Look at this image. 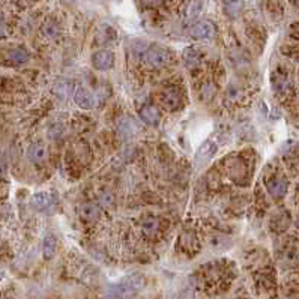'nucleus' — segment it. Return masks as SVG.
Instances as JSON below:
<instances>
[{"mask_svg":"<svg viewBox=\"0 0 299 299\" xmlns=\"http://www.w3.org/2000/svg\"><path fill=\"white\" fill-rule=\"evenodd\" d=\"M143 287V277L141 275H131L113 289V295L116 298H128L137 293Z\"/></svg>","mask_w":299,"mask_h":299,"instance_id":"obj_1","label":"nucleus"},{"mask_svg":"<svg viewBox=\"0 0 299 299\" xmlns=\"http://www.w3.org/2000/svg\"><path fill=\"white\" fill-rule=\"evenodd\" d=\"M143 61L147 67L163 68L168 62V53L158 45H152L143 53Z\"/></svg>","mask_w":299,"mask_h":299,"instance_id":"obj_2","label":"nucleus"},{"mask_svg":"<svg viewBox=\"0 0 299 299\" xmlns=\"http://www.w3.org/2000/svg\"><path fill=\"white\" fill-rule=\"evenodd\" d=\"M215 24L212 21H207V20H201V21H197L191 26L190 29V36L194 38V39H209L215 35Z\"/></svg>","mask_w":299,"mask_h":299,"instance_id":"obj_3","label":"nucleus"},{"mask_svg":"<svg viewBox=\"0 0 299 299\" xmlns=\"http://www.w3.org/2000/svg\"><path fill=\"white\" fill-rule=\"evenodd\" d=\"M92 65L98 71H108L114 67V54L110 50H98L92 54Z\"/></svg>","mask_w":299,"mask_h":299,"instance_id":"obj_4","label":"nucleus"},{"mask_svg":"<svg viewBox=\"0 0 299 299\" xmlns=\"http://www.w3.org/2000/svg\"><path fill=\"white\" fill-rule=\"evenodd\" d=\"M215 152H217V144L211 140L204 141L199 147L197 154H196V167L201 168V167L206 166L214 158Z\"/></svg>","mask_w":299,"mask_h":299,"instance_id":"obj_5","label":"nucleus"},{"mask_svg":"<svg viewBox=\"0 0 299 299\" xmlns=\"http://www.w3.org/2000/svg\"><path fill=\"white\" fill-rule=\"evenodd\" d=\"M138 114H140V119H141L144 124L151 125V127H157V125L160 124V121H161V113H160V110H158L155 105H151V104L143 105V107L140 108Z\"/></svg>","mask_w":299,"mask_h":299,"instance_id":"obj_6","label":"nucleus"},{"mask_svg":"<svg viewBox=\"0 0 299 299\" xmlns=\"http://www.w3.org/2000/svg\"><path fill=\"white\" fill-rule=\"evenodd\" d=\"M72 97H74V101H75L77 107H80L83 110H92L95 107L94 95L87 89H84V87H77Z\"/></svg>","mask_w":299,"mask_h":299,"instance_id":"obj_7","label":"nucleus"},{"mask_svg":"<svg viewBox=\"0 0 299 299\" xmlns=\"http://www.w3.org/2000/svg\"><path fill=\"white\" fill-rule=\"evenodd\" d=\"M266 190H267V193L272 199H283L287 193V182L284 179H278V177L271 179V181L266 182Z\"/></svg>","mask_w":299,"mask_h":299,"instance_id":"obj_8","label":"nucleus"},{"mask_svg":"<svg viewBox=\"0 0 299 299\" xmlns=\"http://www.w3.org/2000/svg\"><path fill=\"white\" fill-rule=\"evenodd\" d=\"M27 160L34 164H42L47 157H48V152H47V147L41 143H34L27 147Z\"/></svg>","mask_w":299,"mask_h":299,"instance_id":"obj_9","label":"nucleus"},{"mask_svg":"<svg viewBox=\"0 0 299 299\" xmlns=\"http://www.w3.org/2000/svg\"><path fill=\"white\" fill-rule=\"evenodd\" d=\"M53 92L56 97L62 98V100H68L71 95H74L75 92V87H74V83L69 81V80H59L56 81V84L53 86Z\"/></svg>","mask_w":299,"mask_h":299,"instance_id":"obj_10","label":"nucleus"},{"mask_svg":"<svg viewBox=\"0 0 299 299\" xmlns=\"http://www.w3.org/2000/svg\"><path fill=\"white\" fill-rule=\"evenodd\" d=\"M163 104L167 110H176L181 107L182 98H181V92L177 89H168L163 94Z\"/></svg>","mask_w":299,"mask_h":299,"instance_id":"obj_11","label":"nucleus"},{"mask_svg":"<svg viewBox=\"0 0 299 299\" xmlns=\"http://www.w3.org/2000/svg\"><path fill=\"white\" fill-rule=\"evenodd\" d=\"M6 59L9 62L15 64V65H23L31 59V56H29V51H26L24 48L17 47V48H11V50L6 51Z\"/></svg>","mask_w":299,"mask_h":299,"instance_id":"obj_12","label":"nucleus"},{"mask_svg":"<svg viewBox=\"0 0 299 299\" xmlns=\"http://www.w3.org/2000/svg\"><path fill=\"white\" fill-rule=\"evenodd\" d=\"M80 217L87 221V223H92V221H97L98 217H100V209L92 204V203H87V204H83L80 207Z\"/></svg>","mask_w":299,"mask_h":299,"instance_id":"obj_13","label":"nucleus"},{"mask_svg":"<svg viewBox=\"0 0 299 299\" xmlns=\"http://www.w3.org/2000/svg\"><path fill=\"white\" fill-rule=\"evenodd\" d=\"M56 248H57V242H56V237L48 234L44 242H42V256L45 260H50L53 259V256L56 254Z\"/></svg>","mask_w":299,"mask_h":299,"instance_id":"obj_14","label":"nucleus"},{"mask_svg":"<svg viewBox=\"0 0 299 299\" xmlns=\"http://www.w3.org/2000/svg\"><path fill=\"white\" fill-rule=\"evenodd\" d=\"M211 247L215 250V251H226L229 250V247L232 245V241L229 239V236H224V234H214L209 241Z\"/></svg>","mask_w":299,"mask_h":299,"instance_id":"obj_15","label":"nucleus"},{"mask_svg":"<svg viewBox=\"0 0 299 299\" xmlns=\"http://www.w3.org/2000/svg\"><path fill=\"white\" fill-rule=\"evenodd\" d=\"M244 9V0H224V12L230 17L236 18Z\"/></svg>","mask_w":299,"mask_h":299,"instance_id":"obj_16","label":"nucleus"},{"mask_svg":"<svg viewBox=\"0 0 299 299\" xmlns=\"http://www.w3.org/2000/svg\"><path fill=\"white\" fill-rule=\"evenodd\" d=\"M272 87L277 92H280V94L286 92L287 87H289V78H287V75H284L281 72L274 74V77H272Z\"/></svg>","mask_w":299,"mask_h":299,"instance_id":"obj_17","label":"nucleus"},{"mask_svg":"<svg viewBox=\"0 0 299 299\" xmlns=\"http://www.w3.org/2000/svg\"><path fill=\"white\" fill-rule=\"evenodd\" d=\"M32 204L39 211H45L51 204V197L47 193H38L32 197Z\"/></svg>","mask_w":299,"mask_h":299,"instance_id":"obj_18","label":"nucleus"},{"mask_svg":"<svg viewBox=\"0 0 299 299\" xmlns=\"http://www.w3.org/2000/svg\"><path fill=\"white\" fill-rule=\"evenodd\" d=\"M42 35L44 36H47V38H54V36H57L59 32H61V27H59V24L54 21V20H47L44 24H42Z\"/></svg>","mask_w":299,"mask_h":299,"instance_id":"obj_19","label":"nucleus"},{"mask_svg":"<svg viewBox=\"0 0 299 299\" xmlns=\"http://www.w3.org/2000/svg\"><path fill=\"white\" fill-rule=\"evenodd\" d=\"M201 6H203L201 0H191V2H190V5H188V8H187V14H185V17H187L188 21H191V20H194V18L199 17L200 11H201Z\"/></svg>","mask_w":299,"mask_h":299,"instance_id":"obj_20","label":"nucleus"},{"mask_svg":"<svg viewBox=\"0 0 299 299\" xmlns=\"http://www.w3.org/2000/svg\"><path fill=\"white\" fill-rule=\"evenodd\" d=\"M135 128H137L135 124H134L130 117H125V119H122L119 122V131H121L122 135H125V137H131L135 133Z\"/></svg>","mask_w":299,"mask_h":299,"instance_id":"obj_21","label":"nucleus"},{"mask_svg":"<svg viewBox=\"0 0 299 299\" xmlns=\"http://www.w3.org/2000/svg\"><path fill=\"white\" fill-rule=\"evenodd\" d=\"M184 62H185V65L188 68H194L199 64V56H197V53H196L193 48L187 50L185 54H184Z\"/></svg>","mask_w":299,"mask_h":299,"instance_id":"obj_22","label":"nucleus"},{"mask_svg":"<svg viewBox=\"0 0 299 299\" xmlns=\"http://www.w3.org/2000/svg\"><path fill=\"white\" fill-rule=\"evenodd\" d=\"M143 230H144L146 234H154V233L158 230V221H157L155 218L146 220L144 224H143Z\"/></svg>","mask_w":299,"mask_h":299,"instance_id":"obj_23","label":"nucleus"},{"mask_svg":"<svg viewBox=\"0 0 299 299\" xmlns=\"http://www.w3.org/2000/svg\"><path fill=\"white\" fill-rule=\"evenodd\" d=\"M113 194L110 193H102L100 196V203L104 206V207H110L113 204Z\"/></svg>","mask_w":299,"mask_h":299,"instance_id":"obj_24","label":"nucleus"},{"mask_svg":"<svg viewBox=\"0 0 299 299\" xmlns=\"http://www.w3.org/2000/svg\"><path fill=\"white\" fill-rule=\"evenodd\" d=\"M8 34H9V31H8V26H6V23L0 20V39H2V38H6V36H8Z\"/></svg>","mask_w":299,"mask_h":299,"instance_id":"obj_25","label":"nucleus"},{"mask_svg":"<svg viewBox=\"0 0 299 299\" xmlns=\"http://www.w3.org/2000/svg\"><path fill=\"white\" fill-rule=\"evenodd\" d=\"M5 176H6V166L3 161H0V179H5Z\"/></svg>","mask_w":299,"mask_h":299,"instance_id":"obj_26","label":"nucleus"},{"mask_svg":"<svg viewBox=\"0 0 299 299\" xmlns=\"http://www.w3.org/2000/svg\"><path fill=\"white\" fill-rule=\"evenodd\" d=\"M62 2H64L65 5H72V3H74V0H62Z\"/></svg>","mask_w":299,"mask_h":299,"instance_id":"obj_27","label":"nucleus"},{"mask_svg":"<svg viewBox=\"0 0 299 299\" xmlns=\"http://www.w3.org/2000/svg\"><path fill=\"white\" fill-rule=\"evenodd\" d=\"M290 2H292L293 5H299V0H290Z\"/></svg>","mask_w":299,"mask_h":299,"instance_id":"obj_28","label":"nucleus"}]
</instances>
